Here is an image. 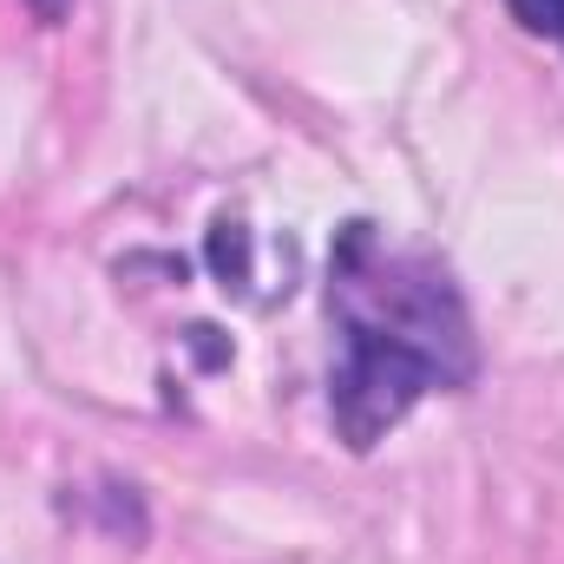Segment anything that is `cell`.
<instances>
[{
  "label": "cell",
  "mask_w": 564,
  "mask_h": 564,
  "mask_svg": "<svg viewBox=\"0 0 564 564\" xmlns=\"http://www.w3.org/2000/svg\"><path fill=\"white\" fill-rule=\"evenodd\" d=\"M210 270H217L224 289H243V282H250V230H243V224L224 217V224L210 230Z\"/></svg>",
  "instance_id": "obj_2"
},
{
  "label": "cell",
  "mask_w": 564,
  "mask_h": 564,
  "mask_svg": "<svg viewBox=\"0 0 564 564\" xmlns=\"http://www.w3.org/2000/svg\"><path fill=\"white\" fill-rule=\"evenodd\" d=\"M335 315H341V368H335V426L355 453H368L408 408L433 388L473 381V335L453 282L421 257H394L368 224H348L335 243Z\"/></svg>",
  "instance_id": "obj_1"
},
{
  "label": "cell",
  "mask_w": 564,
  "mask_h": 564,
  "mask_svg": "<svg viewBox=\"0 0 564 564\" xmlns=\"http://www.w3.org/2000/svg\"><path fill=\"white\" fill-rule=\"evenodd\" d=\"M33 7H40V13H59V0H33Z\"/></svg>",
  "instance_id": "obj_4"
},
{
  "label": "cell",
  "mask_w": 564,
  "mask_h": 564,
  "mask_svg": "<svg viewBox=\"0 0 564 564\" xmlns=\"http://www.w3.org/2000/svg\"><path fill=\"white\" fill-rule=\"evenodd\" d=\"M506 7H512V20L525 33H545V40L564 46V0H506Z\"/></svg>",
  "instance_id": "obj_3"
}]
</instances>
